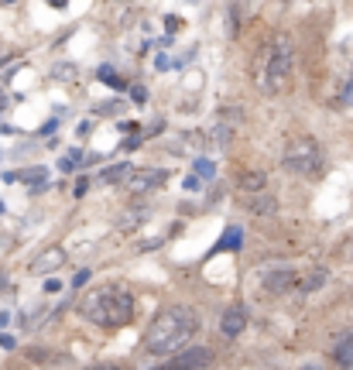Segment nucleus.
Returning a JSON list of instances; mask_svg holds the SVG:
<instances>
[{"instance_id":"nucleus-4","label":"nucleus","mask_w":353,"mask_h":370,"mask_svg":"<svg viewBox=\"0 0 353 370\" xmlns=\"http://www.w3.org/2000/svg\"><path fill=\"white\" fill-rule=\"evenodd\" d=\"M285 168L299 179H319L323 175V148L312 141V137H295L288 148H285Z\"/></svg>"},{"instance_id":"nucleus-12","label":"nucleus","mask_w":353,"mask_h":370,"mask_svg":"<svg viewBox=\"0 0 353 370\" xmlns=\"http://www.w3.org/2000/svg\"><path fill=\"white\" fill-rule=\"evenodd\" d=\"M127 175H131V165H110L107 172H103V182H120Z\"/></svg>"},{"instance_id":"nucleus-14","label":"nucleus","mask_w":353,"mask_h":370,"mask_svg":"<svg viewBox=\"0 0 353 370\" xmlns=\"http://www.w3.org/2000/svg\"><path fill=\"white\" fill-rule=\"evenodd\" d=\"M49 4H52V7H65V0H49Z\"/></svg>"},{"instance_id":"nucleus-5","label":"nucleus","mask_w":353,"mask_h":370,"mask_svg":"<svg viewBox=\"0 0 353 370\" xmlns=\"http://www.w3.org/2000/svg\"><path fill=\"white\" fill-rule=\"evenodd\" d=\"M264 291H271V295H281V291H292L299 285V274L295 271H271V274H264Z\"/></svg>"},{"instance_id":"nucleus-10","label":"nucleus","mask_w":353,"mask_h":370,"mask_svg":"<svg viewBox=\"0 0 353 370\" xmlns=\"http://www.w3.org/2000/svg\"><path fill=\"white\" fill-rule=\"evenodd\" d=\"M62 261H65V254H62L58 247H52L49 254H41V257L34 261V271H38V274H45V271H55V267L62 264Z\"/></svg>"},{"instance_id":"nucleus-1","label":"nucleus","mask_w":353,"mask_h":370,"mask_svg":"<svg viewBox=\"0 0 353 370\" xmlns=\"http://www.w3.org/2000/svg\"><path fill=\"white\" fill-rule=\"evenodd\" d=\"M192 333H195V312L186 309V305H175V309H165L162 316H155V322L144 333V346L155 357L175 353L179 346L189 343Z\"/></svg>"},{"instance_id":"nucleus-2","label":"nucleus","mask_w":353,"mask_h":370,"mask_svg":"<svg viewBox=\"0 0 353 370\" xmlns=\"http://www.w3.org/2000/svg\"><path fill=\"white\" fill-rule=\"evenodd\" d=\"M82 312L93 319L96 326H124V322H131V316H134V298H131V291H124V288L89 291Z\"/></svg>"},{"instance_id":"nucleus-3","label":"nucleus","mask_w":353,"mask_h":370,"mask_svg":"<svg viewBox=\"0 0 353 370\" xmlns=\"http://www.w3.org/2000/svg\"><path fill=\"white\" fill-rule=\"evenodd\" d=\"M288 79H292V42H288V34H278L274 45L264 52V65L257 69V89L281 93Z\"/></svg>"},{"instance_id":"nucleus-9","label":"nucleus","mask_w":353,"mask_h":370,"mask_svg":"<svg viewBox=\"0 0 353 370\" xmlns=\"http://www.w3.org/2000/svg\"><path fill=\"white\" fill-rule=\"evenodd\" d=\"M333 357H336L340 367H353V333L350 336H343L340 343L333 346Z\"/></svg>"},{"instance_id":"nucleus-11","label":"nucleus","mask_w":353,"mask_h":370,"mask_svg":"<svg viewBox=\"0 0 353 370\" xmlns=\"http://www.w3.org/2000/svg\"><path fill=\"white\" fill-rule=\"evenodd\" d=\"M247 210L257 212V216H271L278 210V203H274L271 196H254V199H247Z\"/></svg>"},{"instance_id":"nucleus-7","label":"nucleus","mask_w":353,"mask_h":370,"mask_svg":"<svg viewBox=\"0 0 353 370\" xmlns=\"http://www.w3.org/2000/svg\"><path fill=\"white\" fill-rule=\"evenodd\" d=\"M244 326H247V312L240 309V305H233V309H230V312L223 316V322H219V329H223L226 336H237V333H240Z\"/></svg>"},{"instance_id":"nucleus-8","label":"nucleus","mask_w":353,"mask_h":370,"mask_svg":"<svg viewBox=\"0 0 353 370\" xmlns=\"http://www.w3.org/2000/svg\"><path fill=\"white\" fill-rule=\"evenodd\" d=\"M244 243V234H240V227H226V234L213 243V254H219V250H237Z\"/></svg>"},{"instance_id":"nucleus-13","label":"nucleus","mask_w":353,"mask_h":370,"mask_svg":"<svg viewBox=\"0 0 353 370\" xmlns=\"http://www.w3.org/2000/svg\"><path fill=\"white\" fill-rule=\"evenodd\" d=\"M240 189H250V192H257L261 189V175H244V179H237Z\"/></svg>"},{"instance_id":"nucleus-6","label":"nucleus","mask_w":353,"mask_h":370,"mask_svg":"<svg viewBox=\"0 0 353 370\" xmlns=\"http://www.w3.org/2000/svg\"><path fill=\"white\" fill-rule=\"evenodd\" d=\"M172 364H175V367H210V364H213V357H210V350L192 346V350H186V353H179Z\"/></svg>"},{"instance_id":"nucleus-15","label":"nucleus","mask_w":353,"mask_h":370,"mask_svg":"<svg viewBox=\"0 0 353 370\" xmlns=\"http://www.w3.org/2000/svg\"><path fill=\"white\" fill-rule=\"evenodd\" d=\"M4 4H11V0H4Z\"/></svg>"}]
</instances>
